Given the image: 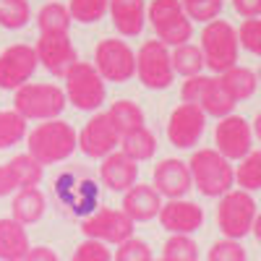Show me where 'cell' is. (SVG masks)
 I'll use <instances>...</instances> for the list:
<instances>
[{"label": "cell", "mask_w": 261, "mask_h": 261, "mask_svg": "<svg viewBox=\"0 0 261 261\" xmlns=\"http://www.w3.org/2000/svg\"><path fill=\"white\" fill-rule=\"evenodd\" d=\"M37 50L24 42L6 47L0 53V89H21L24 84H29L32 73L37 71Z\"/></svg>", "instance_id": "obj_10"}, {"label": "cell", "mask_w": 261, "mask_h": 261, "mask_svg": "<svg viewBox=\"0 0 261 261\" xmlns=\"http://www.w3.org/2000/svg\"><path fill=\"white\" fill-rule=\"evenodd\" d=\"M220 84L235 102H243L256 92V73L251 68H243V65H232L225 73H220Z\"/></svg>", "instance_id": "obj_22"}, {"label": "cell", "mask_w": 261, "mask_h": 261, "mask_svg": "<svg viewBox=\"0 0 261 261\" xmlns=\"http://www.w3.org/2000/svg\"><path fill=\"white\" fill-rule=\"evenodd\" d=\"M201 107H204L206 115L227 118V115L235 110V99L227 94V89L220 84V79H212V86H209V92H206L204 99H201Z\"/></svg>", "instance_id": "obj_29"}, {"label": "cell", "mask_w": 261, "mask_h": 261, "mask_svg": "<svg viewBox=\"0 0 261 261\" xmlns=\"http://www.w3.org/2000/svg\"><path fill=\"white\" fill-rule=\"evenodd\" d=\"M94 65L105 81L123 84L130 76H136V53L123 39H102L94 50Z\"/></svg>", "instance_id": "obj_8"}, {"label": "cell", "mask_w": 261, "mask_h": 261, "mask_svg": "<svg viewBox=\"0 0 261 261\" xmlns=\"http://www.w3.org/2000/svg\"><path fill=\"white\" fill-rule=\"evenodd\" d=\"M84 235L94 238L102 243H123L134 235V220L123 209H99L97 214L86 217L81 222Z\"/></svg>", "instance_id": "obj_13"}, {"label": "cell", "mask_w": 261, "mask_h": 261, "mask_svg": "<svg viewBox=\"0 0 261 261\" xmlns=\"http://www.w3.org/2000/svg\"><path fill=\"white\" fill-rule=\"evenodd\" d=\"M172 55V71L180 73V76H199L204 71V53L199 45H191V42H186V45L175 47L170 53Z\"/></svg>", "instance_id": "obj_26"}, {"label": "cell", "mask_w": 261, "mask_h": 261, "mask_svg": "<svg viewBox=\"0 0 261 261\" xmlns=\"http://www.w3.org/2000/svg\"><path fill=\"white\" fill-rule=\"evenodd\" d=\"M232 6L243 18H258L261 16V0H232Z\"/></svg>", "instance_id": "obj_42"}, {"label": "cell", "mask_w": 261, "mask_h": 261, "mask_svg": "<svg viewBox=\"0 0 261 261\" xmlns=\"http://www.w3.org/2000/svg\"><path fill=\"white\" fill-rule=\"evenodd\" d=\"M201 53L204 63L214 73H225L227 68L238 65V53H241V42H238V29L225 18H214L201 32Z\"/></svg>", "instance_id": "obj_3"}, {"label": "cell", "mask_w": 261, "mask_h": 261, "mask_svg": "<svg viewBox=\"0 0 261 261\" xmlns=\"http://www.w3.org/2000/svg\"><path fill=\"white\" fill-rule=\"evenodd\" d=\"M32 18L29 0H0V27L6 29H21Z\"/></svg>", "instance_id": "obj_32"}, {"label": "cell", "mask_w": 261, "mask_h": 261, "mask_svg": "<svg viewBox=\"0 0 261 261\" xmlns=\"http://www.w3.org/2000/svg\"><path fill=\"white\" fill-rule=\"evenodd\" d=\"M214 146L222 157L232 160H243L248 151L253 149V128L246 118L241 115H227L217 123L214 128Z\"/></svg>", "instance_id": "obj_11"}, {"label": "cell", "mask_w": 261, "mask_h": 261, "mask_svg": "<svg viewBox=\"0 0 261 261\" xmlns=\"http://www.w3.org/2000/svg\"><path fill=\"white\" fill-rule=\"evenodd\" d=\"M8 170L16 180L18 188H29V186H39L42 175H45V165H42L34 154H16L11 162H8Z\"/></svg>", "instance_id": "obj_24"}, {"label": "cell", "mask_w": 261, "mask_h": 261, "mask_svg": "<svg viewBox=\"0 0 261 261\" xmlns=\"http://www.w3.org/2000/svg\"><path fill=\"white\" fill-rule=\"evenodd\" d=\"M206 128V113L201 105L180 102L167 118V139L178 149H193L204 136Z\"/></svg>", "instance_id": "obj_9"}, {"label": "cell", "mask_w": 261, "mask_h": 261, "mask_svg": "<svg viewBox=\"0 0 261 261\" xmlns=\"http://www.w3.org/2000/svg\"><path fill=\"white\" fill-rule=\"evenodd\" d=\"M68 11L71 18L81 21V24H94L110 11V0H71Z\"/></svg>", "instance_id": "obj_34"}, {"label": "cell", "mask_w": 261, "mask_h": 261, "mask_svg": "<svg viewBox=\"0 0 261 261\" xmlns=\"http://www.w3.org/2000/svg\"><path fill=\"white\" fill-rule=\"evenodd\" d=\"M34 50H37L39 63L53 76H60V79H65V73L76 63V47L68 34H39Z\"/></svg>", "instance_id": "obj_14"}, {"label": "cell", "mask_w": 261, "mask_h": 261, "mask_svg": "<svg viewBox=\"0 0 261 261\" xmlns=\"http://www.w3.org/2000/svg\"><path fill=\"white\" fill-rule=\"evenodd\" d=\"M251 232H256V241L261 243V214H256V222H253V230Z\"/></svg>", "instance_id": "obj_45"}, {"label": "cell", "mask_w": 261, "mask_h": 261, "mask_svg": "<svg viewBox=\"0 0 261 261\" xmlns=\"http://www.w3.org/2000/svg\"><path fill=\"white\" fill-rule=\"evenodd\" d=\"M16 188H18V186H16V180H13V175H11L8 165H0V196L13 193Z\"/></svg>", "instance_id": "obj_44"}, {"label": "cell", "mask_w": 261, "mask_h": 261, "mask_svg": "<svg viewBox=\"0 0 261 261\" xmlns=\"http://www.w3.org/2000/svg\"><path fill=\"white\" fill-rule=\"evenodd\" d=\"M157 217L162 227L172 235H188L204 225V209L186 199H170L167 204H162Z\"/></svg>", "instance_id": "obj_15"}, {"label": "cell", "mask_w": 261, "mask_h": 261, "mask_svg": "<svg viewBox=\"0 0 261 261\" xmlns=\"http://www.w3.org/2000/svg\"><path fill=\"white\" fill-rule=\"evenodd\" d=\"M32 251L27 225L18 220H0V258L3 261H24Z\"/></svg>", "instance_id": "obj_19"}, {"label": "cell", "mask_w": 261, "mask_h": 261, "mask_svg": "<svg viewBox=\"0 0 261 261\" xmlns=\"http://www.w3.org/2000/svg\"><path fill=\"white\" fill-rule=\"evenodd\" d=\"M157 261H165V258H157Z\"/></svg>", "instance_id": "obj_48"}, {"label": "cell", "mask_w": 261, "mask_h": 261, "mask_svg": "<svg viewBox=\"0 0 261 261\" xmlns=\"http://www.w3.org/2000/svg\"><path fill=\"white\" fill-rule=\"evenodd\" d=\"M183 13H186V8H183L180 0H151V6L146 11L151 27H160V24H165V21L178 18Z\"/></svg>", "instance_id": "obj_36"}, {"label": "cell", "mask_w": 261, "mask_h": 261, "mask_svg": "<svg viewBox=\"0 0 261 261\" xmlns=\"http://www.w3.org/2000/svg\"><path fill=\"white\" fill-rule=\"evenodd\" d=\"M110 16L113 24L123 37H136L144 29L146 8L144 0H110Z\"/></svg>", "instance_id": "obj_20"}, {"label": "cell", "mask_w": 261, "mask_h": 261, "mask_svg": "<svg viewBox=\"0 0 261 261\" xmlns=\"http://www.w3.org/2000/svg\"><path fill=\"white\" fill-rule=\"evenodd\" d=\"M154 32H157V39L162 42V45H167V47H180V45H186V42H191L193 21L183 13V16H178V18H170V21H165V24L154 27Z\"/></svg>", "instance_id": "obj_27"}, {"label": "cell", "mask_w": 261, "mask_h": 261, "mask_svg": "<svg viewBox=\"0 0 261 261\" xmlns=\"http://www.w3.org/2000/svg\"><path fill=\"white\" fill-rule=\"evenodd\" d=\"M24 261H60V258H58V253H55L53 248H47V246H34Z\"/></svg>", "instance_id": "obj_43"}, {"label": "cell", "mask_w": 261, "mask_h": 261, "mask_svg": "<svg viewBox=\"0 0 261 261\" xmlns=\"http://www.w3.org/2000/svg\"><path fill=\"white\" fill-rule=\"evenodd\" d=\"M99 178L110 191H128L130 186H136L139 162L130 160L125 151H110L107 157H102Z\"/></svg>", "instance_id": "obj_17"}, {"label": "cell", "mask_w": 261, "mask_h": 261, "mask_svg": "<svg viewBox=\"0 0 261 261\" xmlns=\"http://www.w3.org/2000/svg\"><path fill=\"white\" fill-rule=\"evenodd\" d=\"M162 209V193L154 186L136 183L130 186L123 196V212L130 217L134 222H149L154 220Z\"/></svg>", "instance_id": "obj_18"}, {"label": "cell", "mask_w": 261, "mask_h": 261, "mask_svg": "<svg viewBox=\"0 0 261 261\" xmlns=\"http://www.w3.org/2000/svg\"><path fill=\"white\" fill-rule=\"evenodd\" d=\"M27 136V118L18 110H0V149H11Z\"/></svg>", "instance_id": "obj_30"}, {"label": "cell", "mask_w": 261, "mask_h": 261, "mask_svg": "<svg viewBox=\"0 0 261 261\" xmlns=\"http://www.w3.org/2000/svg\"><path fill=\"white\" fill-rule=\"evenodd\" d=\"M251 128H253V134H256V136H258V139H261V113H258V115H256V120H253V123H251Z\"/></svg>", "instance_id": "obj_46"}, {"label": "cell", "mask_w": 261, "mask_h": 261, "mask_svg": "<svg viewBox=\"0 0 261 261\" xmlns=\"http://www.w3.org/2000/svg\"><path fill=\"white\" fill-rule=\"evenodd\" d=\"M191 186H193V178H191L188 162L170 157L154 167V188L167 199H183L191 191Z\"/></svg>", "instance_id": "obj_16"}, {"label": "cell", "mask_w": 261, "mask_h": 261, "mask_svg": "<svg viewBox=\"0 0 261 261\" xmlns=\"http://www.w3.org/2000/svg\"><path fill=\"white\" fill-rule=\"evenodd\" d=\"M180 3L191 21H204V24L214 21L222 11V0H180Z\"/></svg>", "instance_id": "obj_35"}, {"label": "cell", "mask_w": 261, "mask_h": 261, "mask_svg": "<svg viewBox=\"0 0 261 261\" xmlns=\"http://www.w3.org/2000/svg\"><path fill=\"white\" fill-rule=\"evenodd\" d=\"M246 248L238 243V241H230V238H225V241L214 243L206 253V261H246Z\"/></svg>", "instance_id": "obj_40"}, {"label": "cell", "mask_w": 261, "mask_h": 261, "mask_svg": "<svg viewBox=\"0 0 261 261\" xmlns=\"http://www.w3.org/2000/svg\"><path fill=\"white\" fill-rule=\"evenodd\" d=\"M235 180L243 191H258L261 188V149H251L235 167Z\"/></svg>", "instance_id": "obj_31"}, {"label": "cell", "mask_w": 261, "mask_h": 261, "mask_svg": "<svg viewBox=\"0 0 261 261\" xmlns=\"http://www.w3.org/2000/svg\"><path fill=\"white\" fill-rule=\"evenodd\" d=\"M113 261H154V258H151V248L144 241L130 235L128 241L118 243V251L113 253Z\"/></svg>", "instance_id": "obj_37"}, {"label": "cell", "mask_w": 261, "mask_h": 261, "mask_svg": "<svg viewBox=\"0 0 261 261\" xmlns=\"http://www.w3.org/2000/svg\"><path fill=\"white\" fill-rule=\"evenodd\" d=\"M65 89L55 84H24L16 89L13 110H18L27 120H55L65 110Z\"/></svg>", "instance_id": "obj_4"}, {"label": "cell", "mask_w": 261, "mask_h": 261, "mask_svg": "<svg viewBox=\"0 0 261 261\" xmlns=\"http://www.w3.org/2000/svg\"><path fill=\"white\" fill-rule=\"evenodd\" d=\"M136 76L149 89H167L172 79H175L172 55H170L167 45H162L160 39L144 42L136 53Z\"/></svg>", "instance_id": "obj_7"}, {"label": "cell", "mask_w": 261, "mask_h": 261, "mask_svg": "<svg viewBox=\"0 0 261 261\" xmlns=\"http://www.w3.org/2000/svg\"><path fill=\"white\" fill-rule=\"evenodd\" d=\"M193 186L199 188V193L209 196H225L227 191H232L235 183V167L227 157H222L217 149H199L193 151V157L188 162Z\"/></svg>", "instance_id": "obj_2"}, {"label": "cell", "mask_w": 261, "mask_h": 261, "mask_svg": "<svg viewBox=\"0 0 261 261\" xmlns=\"http://www.w3.org/2000/svg\"><path fill=\"white\" fill-rule=\"evenodd\" d=\"M107 113H110L113 123L118 125L120 136L128 134V130H136V128L144 125V113H141V107H139L136 102H130V99H118V102H113Z\"/></svg>", "instance_id": "obj_28"}, {"label": "cell", "mask_w": 261, "mask_h": 261, "mask_svg": "<svg viewBox=\"0 0 261 261\" xmlns=\"http://www.w3.org/2000/svg\"><path fill=\"white\" fill-rule=\"evenodd\" d=\"M120 149L130 160L141 162V160H149L157 151V139H154V134H151L146 125H141V128L128 130V134L120 136Z\"/></svg>", "instance_id": "obj_23"}, {"label": "cell", "mask_w": 261, "mask_h": 261, "mask_svg": "<svg viewBox=\"0 0 261 261\" xmlns=\"http://www.w3.org/2000/svg\"><path fill=\"white\" fill-rule=\"evenodd\" d=\"M253 222H256V201L248 191L238 188L220 196L217 225H220L222 235H227L230 241H241L253 230Z\"/></svg>", "instance_id": "obj_5"}, {"label": "cell", "mask_w": 261, "mask_h": 261, "mask_svg": "<svg viewBox=\"0 0 261 261\" xmlns=\"http://www.w3.org/2000/svg\"><path fill=\"white\" fill-rule=\"evenodd\" d=\"M71 261H113V253L107 248V243L86 238L84 243H79V248L73 251Z\"/></svg>", "instance_id": "obj_39"}, {"label": "cell", "mask_w": 261, "mask_h": 261, "mask_svg": "<svg viewBox=\"0 0 261 261\" xmlns=\"http://www.w3.org/2000/svg\"><path fill=\"white\" fill-rule=\"evenodd\" d=\"M209 86H212V79L209 76H188L180 86V97L183 102H193V105H201L204 94L209 92Z\"/></svg>", "instance_id": "obj_41"}, {"label": "cell", "mask_w": 261, "mask_h": 261, "mask_svg": "<svg viewBox=\"0 0 261 261\" xmlns=\"http://www.w3.org/2000/svg\"><path fill=\"white\" fill-rule=\"evenodd\" d=\"M120 144V130L113 123L110 113H94L79 134V146L86 157L102 160Z\"/></svg>", "instance_id": "obj_12"}, {"label": "cell", "mask_w": 261, "mask_h": 261, "mask_svg": "<svg viewBox=\"0 0 261 261\" xmlns=\"http://www.w3.org/2000/svg\"><path fill=\"white\" fill-rule=\"evenodd\" d=\"M258 81H261V65H258Z\"/></svg>", "instance_id": "obj_47"}, {"label": "cell", "mask_w": 261, "mask_h": 261, "mask_svg": "<svg viewBox=\"0 0 261 261\" xmlns=\"http://www.w3.org/2000/svg\"><path fill=\"white\" fill-rule=\"evenodd\" d=\"M29 154H34L42 165H55L68 160L76 146H79V134L71 123L65 120H42L34 130H29Z\"/></svg>", "instance_id": "obj_1"}, {"label": "cell", "mask_w": 261, "mask_h": 261, "mask_svg": "<svg viewBox=\"0 0 261 261\" xmlns=\"http://www.w3.org/2000/svg\"><path fill=\"white\" fill-rule=\"evenodd\" d=\"M105 79L97 65L76 60L65 73V97L76 110H99L105 102Z\"/></svg>", "instance_id": "obj_6"}, {"label": "cell", "mask_w": 261, "mask_h": 261, "mask_svg": "<svg viewBox=\"0 0 261 261\" xmlns=\"http://www.w3.org/2000/svg\"><path fill=\"white\" fill-rule=\"evenodd\" d=\"M162 258L165 261H199V246L188 235H172L165 241Z\"/></svg>", "instance_id": "obj_33"}, {"label": "cell", "mask_w": 261, "mask_h": 261, "mask_svg": "<svg viewBox=\"0 0 261 261\" xmlns=\"http://www.w3.org/2000/svg\"><path fill=\"white\" fill-rule=\"evenodd\" d=\"M71 21H73L71 11H68V6H63V3H47V6H42L39 13H37L39 34H68Z\"/></svg>", "instance_id": "obj_25"}, {"label": "cell", "mask_w": 261, "mask_h": 261, "mask_svg": "<svg viewBox=\"0 0 261 261\" xmlns=\"http://www.w3.org/2000/svg\"><path fill=\"white\" fill-rule=\"evenodd\" d=\"M238 42H241V47H246L251 55H261V16L243 21L241 29H238Z\"/></svg>", "instance_id": "obj_38"}, {"label": "cell", "mask_w": 261, "mask_h": 261, "mask_svg": "<svg viewBox=\"0 0 261 261\" xmlns=\"http://www.w3.org/2000/svg\"><path fill=\"white\" fill-rule=\"evenodd\" d=\"M45 206H47L45 193L37 186H29V188H18V193L13 196L11 212H13V220H18L21 225H34L42 220Z\"/></svg>", "instance_id": "obj_21"}]
</instances>
